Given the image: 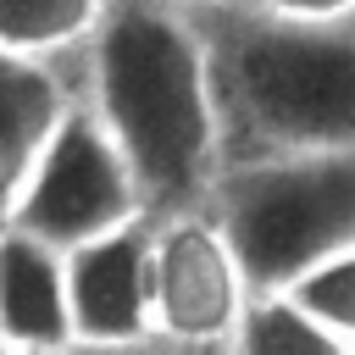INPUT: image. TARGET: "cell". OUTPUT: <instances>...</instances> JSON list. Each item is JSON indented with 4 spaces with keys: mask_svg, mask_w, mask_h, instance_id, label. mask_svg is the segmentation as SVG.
<instances>
[{
    "mask_svg": "<svg viewBox=\"0 0 355 355\" xmlns=\"http://www.w3.org/2000/svg\"><path fill=\"white\" fill-rule=\"evenodd\" d=\"M72 94L78 89H67V78L50 55H28V50L0 44V211L22 189L28 166L39 161L44 139L55 133Z\"/></svg>",
    "mask_w": 355,
    "mask_h": 355,
    "instance_id": "obj_8",
    "label": "cell"
},
{
    "mask_svg": "<svg viewBox=\"0 0 355 355\" xmlns=\"http://www.w3.org/2000/svg\"><path fill=\"white\" fill-rule=\"evenodd\" d=\"M133 216H150L133 166H128L122 144L111 139V128L94 116V105L83 94H72V105L61 111L55 133L44 139L39 161L28 166V178L11 194V205L0 211V222L39 233L55 250H72Z\"/></svg>",
    "mask_w": 355,
    "mask_h": 355,
    "instance_id": "obj_4",
    "label": "cell"
},
{
    "mask_svg": "<svg viewBox=\"0 0 355 355\" xmlns=\"http://www.w3.org/2000/svg\"><path fill=\"white\" fill-rule=\"evenodd\" d=\"M288 288L300 294L305 311H316V316L344 338V349H355V244L322 255V261L305 266Z\"/></svg>",
    "mask_w": 355,
    "mask_h": 355,
    "instance_id": "obj_11",
    "label": "cell"
},
{
    "mask_svg": "<svg viewBox=\"0 0 355 355\" xmlns=\"http://www.w3.org/2000/svg\"><path fill=\"white\" fill-rule=\"evenodd\" d=\"M250 288L294 283L322 255L355 244V144L233 161L205 200Z\"/></svg>",
    "mask_w": 355,
    "mask_h": 355,
    "instance_id": "obj_3",
    "label": "cell"
},
{
    "mask_svg": "<svg viewBox=\"0 0 355 355\" xmlns=\"http://www.w3.org/2000/svg\"><path fill=\"white\" fill-rule=\"evenodd\" d=\"M67 250L0 222V349H67Z\"/></svg>",
    "mask_w": 355,
    "mask_h": 355,
    "instance_id": "obj_7",
    "label": "cell"
},
{
    "mask_svg": "<svg viewBox=\"0 0 355 355\" xmlns=\"http://www.w3.org/2000/svg\"><path fill=\"white\" fill-rule=\"evenodd\" d=\"M200 17L227 166L355 144V22H294L261 6Z\"/></svg>",
    "mask_w": 355,
    "mask_h": 355,
    "instance_id": "obj_2",
    "label": "cell"
},
{
    "mask_svg": "<svg viewBox=\"0 0 355 355\" xmlns=\"http://www.w3.org/2000/svg\"><path fill=\"white\" fill-rule=\"evenodd\" d=\"M255 6L294 22H355V0H255Z\"/></svg>",
    "mask_w": 355,
    "mask_h": 355,
    "instance_id": "obj_12",
    "label": "cell"
},
{
    "mask_svg": "<svg viewBox=\"0 0 355 355\" xmlns=\"http://www.w3.org/2000/svg\"><path fill=\"white\" fill-rule=\"evenodd\" d=\"M78 55V94L122 144L144 211L172 216L205 205L227 166L205 17L183 0H105Z\"/></svg>",
    "mask_w": 355,
    "mask_h": 355,
    "instance_id": "obj_1",
    "label": "cell"
},
{
    "mask_svg": "<svg viewBox=\"0 0 355 355\" xmlns=\"http://www.w3.org/2000/svg\"><path fill=\"white\" fill-rule=\"evenodd\" d=\"M150 233L155 216H133L67 250L72 344H144L150 322Z\"/></svg>",
    "mask_w": 355,
    "mask_h": 355,
    "instance_id": "obj_6",
    "label": "cell"
},
{
    "mask_svg": "<svg viewBox=\"0 0 355 355\" xmlns=\"http://www.w3.org/2000/svg\"><path fill=\"white\" fill-rule=\"evenodd\" d=\"M250 277L211 205L155 216L150 233V322L155 338L233 349Z\"/></svg>",
    "mask_w": 355,
    "mask_h": 355,
    "instance_id": "obj_5",
    "label": "cell"
},
{
    "mask_svg": "<svg viewBox=\"0 0 355 355\" xmlns=\"http://www.w3.org/2000/svg\"><path fill=\"white\" fill-rule=\"evenodd\" d=\"M105 0H0V44L28 55H72L94 33Z\"/></svg>",
    "mask_w": 355,
    "mask_h": 355,
    "instance_id": "obj_10",
    "label": "cell"
},
{
    "mask_svg": "<svg viewBox=\"0 0 355 355\" xmlns=\"http://www.w3.org/2000/svg\"><path fill=\"white\" fill-rule=\"evenodd\" d=\"M233 349H244V355H344V338L316 311H305L288 283H266V288H250Z\"/></svg>",
    "mask_w": 355,
    "mask_h": 355,
    "instance_id": "obj_9",
    "label": "cell"
},
{
    "mask_svg": "<svg viewBox=\"0 0 355 355\" xmlns=\"http://www.w3.org/2000/svg\"><path fill=\"white\" fill-rule=\"evenodd\" d=\"M183 6H194V11H244L255 0H183Z\"/></svg>",
    "mask_w": 355,
    "mask_h": 355,
    "instance_id": "obj_13",
    "label": "cell"
}]
</instances>
